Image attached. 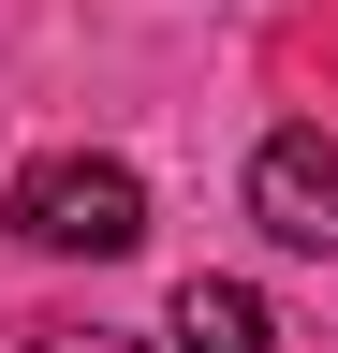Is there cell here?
Masks as SVG:
<instances>
[{
  "label": "cell",
  "mask_w": 338,
  "mask_h": 353,
  "mask_svg": "<svg viewBox=\"0 0 338 353\" xmlns=\"http://www.w3.org/2000/svg\"><path fill=\"white\" fill-rule=\"evenodd\" d=\"M30 353H147V339H118V324H74V339H30Z\"/></svg>",
  "instance_id": "cell-4"
},
{
  "label": "cell",
  "mask_w": 338,
  "mask_h": 353,
  "mask_svg": "<svg viewBox=\"0 0 338 353\" xmlns=\"http://www.w3.org/2000/svg\"><path fill=\"white\" fill-rule=\"evenodd\" d=\"M250 221H265V236L279 250H338V132H309V118H294V132H265V148H250Z\"/></svg>",
  "instance_id": "cell-2"
},
{
  "label": "cell",
  "mask_w": 338,
  "mask_h": 353,
  "mask_svg": "<svg viewBox=\"0 0 338 353\" xmlns=\"http://www.w3.org/2000/svg\"><path fill=\"white\" fill-rule=\"evenodd\" d=\"M177 353H279V309L250 280H177Z\"/></svg>",
  "instance_id": "cell-3"
},
{
  "label": "cell",
  "mask_w": 338,
  "mask_h": 353,
  "mask_svg": "<svg viewBox=\"0 0 338 353\" xmlns=\"http://www.w3.org/2000/svg\"><path fill=\"white\" fill-rule=\"evenodd\" d=\"M0 221H15L30 250H59V265H118V250H147V176L118 162V148H59V162L15 176Z\"/></svg>",
  "instance_id": "cell-1"
}]
</instances>
